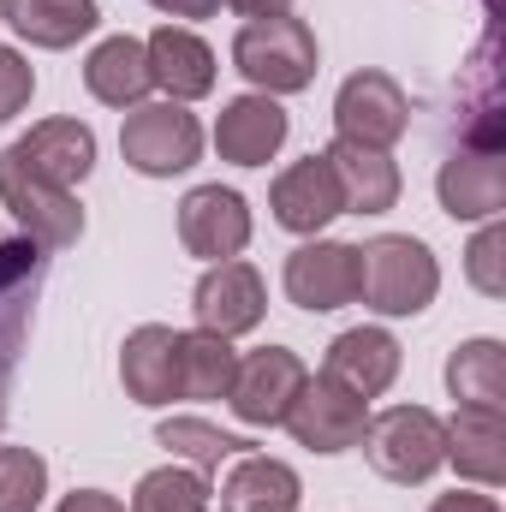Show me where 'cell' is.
I'll return each instance as SVG.
<instances>
[{
  "mask_svg": "<svg viewBox=\"0 0 506 512\" xmlns=\"http://www.w3.org/2000/svg\"><path fill=\"white\" fill-rule=\"evenodd\" d=\"M155 441L173 447V459H191L197 471H215L221 459L251 453V441H239V435H227V429H215V423H203V417H167V423L155 429Z\"/></svg>",
  "mask_w": 506,
  "mask_h": 512,
  "instance_id": "27",
  "label": "cell"
},
{
  "mask_svg": "<svg viewBox=\"0 0 506 512\" xmlns=\"http://www.w3.org/2000/svg\"><path fill=\"white\" fill-rule=\"evenodd\" d=\"M42 179H54V185H78V179H90V167H96V131L84 126V120H42V126H30L18 143H12Z\"/></svg>",
  "mask_w": 506,
  "mask_h": 512,
  "instance_id": "20",
  "label": "cell"
},
{
  "mask_svg": "<svg viewBox=\"0 0 506 512\" xmlns=\"http://www.w3.org/2000/svg\"><path fill=\"white\" fill-rule=\"evenodd\" d=\"M149 6H161L167 18H215L221 12V0H149Z\"/></svg>",
  "mask_w": 506,
  "mask_h": 512,
  "instance_id": "33",
  "label": "cell"
},
{
  "mask_svg": "<svg viewBox=\"0 0 506 512\" xmlns=\"http://www.w3.org/2000/svg\"><path fill=\"white\" fill-rule=\"evenodd\" d=\"M60 512H126L114 495H102V489H78V495H66Z\"/></svg>",
  "mask_w": 506,
  "mask_h": 512,
  "instance_id": "32",
  "label": "cell"
},
{
  "mask_svg": "<svg viewBox=\"0 0 506 512\" xmlns=\"http://www.w3.org/2000/svg\"><path fill=\"white\" fill-rule=\"evenodd\" d=\"M435 191H441V209L453 221H495L506 209V155L501 149H471V143L453 149L441 161Z\"/></svg>",
  "mask_w": 506,
  "mask_h": 512,
  "instance_id": "13",
  "label": "cell"
},
{
  "mask_svg": "<svg viewBox=\"0 0 506 512\" xmlns=\"http://www.w3.org/2000/svg\"><path fill=\"white\" fill-rule=\"evenodd\" d=\"M48 495V465L30 447H0V512H36Z\"/></svg>",
  "mask_w": 506,
  "mask_h": 512,
  "instance_id": "29",
  "label": "cell"
},
{
  "mask_svg": "<svg viewBox=\"0 0 506 512\" xmlns=\"http://www.w3.org/2000/svg\"><path fill=\"white\" fill-rule=\"evenodd\" d=\"M304 382H310V376H304V364H298L286 346H262L251 358H239V376H233L227 405L239 411V423L274 429V423H286V411H292V399H298Z\"/></svg>",
  "mask_w": 506,
  "mask_h": 512,
  "instance_id": "9",
  "label": "cell"
},
{
  "mask_svg": "<svg viewBox=\"0 0 506 512\" xmlns=\"http://www.w3.org/2000/svg\"><path fill=\"white\" fill-rule=\"evenodd\" d=\"M441 292V262L411 233H381L358 245V298L376 316H417Z\"/></svg>",
  "mask_w": 506,
  "mask_h": 512,
  "instance_id": "1",
  "label": "cell"
},
{
  "mask_svg": "<svg viewBox=\"0 0 506 512\" xmlns=\"http://www.w3.org/2000/svg\"><path fill=\"white\" fill-rule=\"evenodd\" d=\"M209 477L203 471H179V465H167V471H149L143 483H137V495H131V512H209Z\"/></svg>",
  "mask_w": 506,
  "mask_h": 512,
  "instance_id": "28",
  "label": "cell"
},
{
  "mask_svg": "<svg viewBox=\"0 0 506 512\" xmlns=\"http://www.w3.org/2000/svg\"><path fill=\"white\" fill-rule=\"evenodd\" d=\"M120 382L137 405H167L179 399V334L161 328V322H143L126 334V352H120Z\"/></svg>",
  "mask_w": 506,
  "mask_h": 512,
  "instance_id": "18",
  "label": "cell"
},
{
  "mask_svg": "<svg viewBox=\"0 0 506 512\" xmlns=\"http://www.w3.org/2000/svg\"><path fill=\"white\" fill-rule=\"evenodd\" d=\"M447 387L459 405H506V352L501 340H465L453 358H447Z\"/></svg>",
  "mask_w": 506,
  "mask_h": 512,
  "instance_id": "26",
  "label": "cell"
},
{
  "mask_svg": "<svg viewBox=\"0 0 506 512\" xmlns=\"http://www.w3.org/2000/svg\"><path fill=\"white\" fill-rule=\"evenodd\" d=\"M120 155H126V167L149 173V179H173V173L197 167L203 126L185 102H137L120 126Z\"/></svg>",
  "mask_w": 506,
  "mask_h": 512,
  "instance_id": "6",
  "label": "cell"
},
{
  "mask_svg": "<svg viewBox=\"0 0 506 512\" xmlns=\"http://www.w3.org/2000/svg\"><path fill=\"white\" fill-rule=\"evenodd\" d=\"M233 12H245V18H280V12H292V0H227Z\"/></svg>",
  "mask_w": 506,
  "mask_h": 512,
  "instance_id": "35",
  "label": "cell"
},
{
  "mask_svg": "<svg viewBox=\"0 0 506 512\" xmlns=\"http://www.w3.org/2000/svg\"><path fill=\"white\" fill-rule=\"evenodd\" d=\"M30 90H36V72L24 66V54L18 48H0V120H12L30 102Z\"/></svg>",
  "mask_w": 506,
  "mask_h": 512,
  "instance_id": "31",
  "label": "cell"
},
{
  "mask_svg": "<svg viewBox=\"0 0 506 512\" xmlns=\"http://www.w3.org/2000/svg\"><path fill=\"white\" fill-rule=\"evenodd\" d=\"M465 274H471V286H477L483 298H506V227L501 221H489V227L471 239Z\"/></svg>",
  "mask_w": 506,
  "mask_h": 512,
  "instance_id": "30",
  "label": "cell"
},
{
  "mask_svg": "<svg viewBox=\"0 0 506 512\" xmlns=\"http://www.w3.org/2000/svg\"><path fill=\"white\" fill-rule=\"evenodd\" d=\"M322 155H328L352 215H387L399 203V167L387 161V149H364V143L334 137V149H322Z\"/></svg>",
  "mask_w": 506,
  "mask_h": 512,
  "instance_id": "21",
  "label": "cell"
},
{
  "mask_svg": "<svg viewBox=\"0 0 506 512\" xmlns=\"http://www.w3.org/2000/svg\"><path fill=\"white\" fill-rule=\"evenodd\" d=\"M0 203L12 209V221L24 227V239H36L42 251H66L84 233V209L66 185L42 179L18 149H0Z\"/></svg>",
  "mask_w": 506,
  "mask_h": 512,
  "instance_id": "4",
  "label": "cell"
},
{
  "mask_svg": "<svg viewBox=\"0 0 506 512\" xmlns=\"http://www.w3.org/2000/svg\"><path fill=\"white\" fill-rule=\"evenodd\" d=\"M364 453L387 483H429L447 465V423L429 405H393L364 423Z\"/></svg>",
  "mask_w": 506,
  "mask_h": 512,
  "instance_id": "2",
  "label": "cell"
},
{
  "mask_svg": "<svg viewBox=\"0 0 506 512\" xmlns=\"http://www.w3.org/2000/svg\"><path fill=\"white\" fill-rule=\"evenodd\" d=\"M286 298L310 316L346 310L358 298V245L340 239H310L286 256Z\"/></svg>",
  "mask_w": 506,
  "mask_h": 512,
  "instance_id": "8",
  "label": "cell"
},
{
  "mask_svg": "<svg viewBox=\"0 0 506 512\" xmlns=\"http://www.w3.org/2000/svg\"><path fill=\"white\" fill-rule=\"evenodd\" d=\"M0 18H6V0H0Z\"/></svg>",
  "mask_w": 506,
  "mask_h": 512,
  "instance_id": "36",
  "label": "cell"
},
{
  "mask_svg": "<svg viewBox=\"0 0 506 512\" xmlns=\"http://www.w3.org/2000/svg\"><path fill=\"white\" fill-rule=\"evenodd\" d=\"M42 286H48V251L24 233L0 239V417H6V393H12V376H18Z\"/></svg>",
  "mask_w": 506,
  "mask_h": 512,
  "instance_id": "5",
  "label": "cell"
},
{
  "mask_svg": "<svg viewBox=\"0 0 506 512\" xmlns=\"http://www.w3.org/2000/svg\"><path fill=\"white\" fill-rule=\"evenodd\" d=\"M239 376V352L233 340L197 328V334H179V399H227Z\"/></svg>",
  "mask_w": 506,
  "mask_h": 512,
  "instance_id": "25",
  "label": "cell"
},
{
  "mask_svg": "<svg viewBox=\"0 0 506 512\" xmlns=\"http://www.w3.org/2000/svg\"><path fill=\"white\" fill-rule=\"evenodd\" d=\"M84 84H90V96L108 102V108H137V102L149 96V84H155L143 42H137V36H108V42L84 60Z\"/></svg>",
  "mask_w": 506,
  "mask_h": 512,
  "instance_id": "23",
  "label": "cell"
},
{
  "mask_svg": "<svg viewBox=\"0 0 506 512\" xmlns=\"http://www.w3.org/2000/svg\"><path fill=\"white\" fill-rule=\"evenodd\" d=\"M6 24L36 48H72L102 24L96 0H6Z\"/></svg>",
  "mask_w": 506,
  "mask_h": 512,
  "instance_id": "24",
  "label": "cell"
},
{
  "mask_svg": "<svg viewBox=\"0 0 506 512\" xmlns=\"http://www.w3.org/2000/svg\"><path fill=\"white\" fill-rule=\"evenodd\" d=\"M233 66L251 78L262 96H292L316 78V36L304 18H251L233 36Z\"/></svg>",
  "mask_w": 506,
  "mask_h": 512,
  "instance_id": "3",
  "label": "cell"
},
{
  "mask_svg": "<svg viewBox=\"0 0 506 512\" xmlns=\"http://www.w3.org/2000/svg\"><path fill=\"white\" fill-rule=\"evenodd\" d=\"M364 423H370L364 417V399H352L346 387H334L328 376L304 382L298 399H292V411H286V429L310 453H346V447H358L364 441Z\"/></svg>",
  "mask_w": 506,
  "mask_h": 512,
  "instance_id": "12",
  "label": "cell"
},
{
  "mask_svg": "<svg viewBox=\"0 0 506 512\" xmlns=\"http://www.w3.org/2000/svg\"><path fill=\"white\" fill-rule=\"evenodd\" d=\"M322 376L334 387H346L352 399H381L393 387V376H399V340L387 328H346L328 346Z\"/></svg>",
  "mask_w": 506,
  "mask_h": 512,
  "instance_id": "15",
  "label": "cell"
},
{
  "mask_svg": "<svg viewBox=\"0 0 506 512\" xmlns=\"http://www.w3.org/2000/svg\"><path fill=\"white\" fill-rule=\"evenodd\" d=\"M179 245L203 262H233L251 245V209L227 185H197L179 203Z\"/></svg>",
  "mask_w": 506,
  "mask_h": 512,
  "instance_id": "10",
  "label": "cell"
},
{
  "mask_svg": "<svg viewBox=\"0 0 506 512\" xmlns=\"http://www.w3.org/2000/svg\"><path fill=\"white\" fill-rule=\"evenodd\" d=\"M298 471L262 453H239L233 477L221 483V512H298Z\"/></svg>",
  "mask_w": 506,
  "mask_h": 512,
  "instance_id": "22",
  "label": "cell"
},
{
  "mask_svg": "<svg viewBox=\"0 0 506 512\" xmlns=\"http://www.w3.org/2000/svg\"><path fill=\"white\" fill-rule=\"evenodd\" d=\"M280 143H286V108H280L274 96H262V90L227 102L221 120H215V149H221V161H233V167H262Z\"/></svg>",
  "mask_w": 506,
  "mask_h": 512,
  "instance_id": "16",
  "label": "cell"
},
{
  "mask_svg": "<svg viewBox=\"0 0 506 512\" xmlns=\"http://www.w3.org/2000/svg\"><path fill=\"white\" fill-rule=\"evenodd\" d=\"M191 310H197V328H209V334H221V340L251 334L256 322H262V310H268L262 274H256L251 262H239V256H233V262H215V268L197 280Z\"/></svg>",
  "mask_w": 506,
  "mask_h": 512,
  "instance_id": "11",
  "label": "cell"
},
{
  "mask_svg": "<svg viewBox=\"0 0 506 512\" xmlns=\"http://www.w3.org/2000/svg\"><path fill=\"white\" fill-rule=\"evenodd\" d=\"M429 512H501V507H495V495H459L453 489V495H441Z\"/></svg>",
  "mask_w": 506,
  "mask_h": 512,
  "instance_id": "34",
  "label": "cell"
},
{
  "mask_svg": "<svg viewBox=\"0 0 506 512\" xmlns=\"http://www.w3.org/2000/svg\"><path fill=\"white\" fill-rule=\"evenodd\" d=\"M268 209L286 233H322L334 215H346V197H340V179L328 167V155H304L292 161L274 191H268Z\"/></svg>",
  "mask_w": 506,
  "mask_h": 512,
  "instance_id": "14",
  "label": "cell"
},
{
  "mask_svg": "<svg viewBox=\"0 0 506 512\" xmlns=\"http://www.w3.org/2000/svg\"><path fill=\"white\" fill-rule=\"evenodd\" d=\"M447 459L459 465V477L501 489L506 483V423L489 405H459L447 423Z\"/></svg>",
  "mask_w": 506,
  "mask_h": 512,
  "instance_id": "19",
  "label": "cell"
},
{
  "mask_svg": "<svg viewBox=\"0 0 506 512\" xmlns=\"http://www.w3.org/2000/svg\"><path fill=\"white\" fill-rule=\"evenodd\" d=\"M411 126V102L405 90L387 78V72H352L334 96V131L346 143H364V149H387L399 143Z\"/></svg>",
  "mask_w": 506,
  "mask_h": 512,
  "instance_id": "7",
  "label": "cell"
},
{
  "mask_svg": "<svg viewBox=\"0 0 506 512\" xmlns=\"http://www.w3.org/2000/svg\"><path fill=\"white\" fill-rule=\"evenodd\" d=\"M143 54H149V78L167 90V102H197V96L215 90V54H209L203 36H191L179 24H161L143 42Z\"/></svg>",
  "mask_w": 506,
  "mask_h": 512,
  "instance_id": "17",
  "label": "cell"
}]
</instances>
